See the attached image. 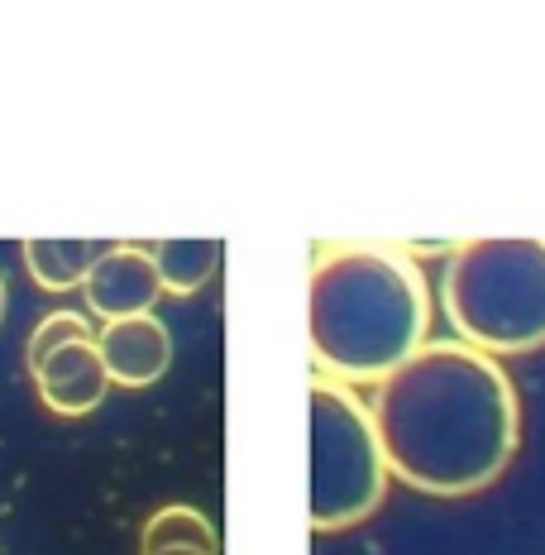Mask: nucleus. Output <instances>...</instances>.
I'll use <instances>...</instances> for the list:
<instances>
[{"instance_id": "2", "label": "nucleus", "mask_w": 545, "mask_h": 555, "mask_svg": "<svg viewBox=\"0 0 545 555\" xmlns=\"http://www.w3.org/2000/svg\"><path fill=\"white\" fill-rule=\"evenodd\" d=\"M311 364L335 384H382L431 335V287L398 245L340 240L321 245L307 278Z\"/></svg>"}, {"instance_id": "4", "label": "nucleus", "mask_w": 545, "mask_h": 555, "mask_svg": "<svg viewBox=\"0 0 545 555\" xmlns=\"http://www.w3.org/2000/svg\"><path fill=\"white\" fill-rule=\"evenodd\" d=\"M388 499V455L368 402L311 374V531L359 527Z\"/></svg>"}, {"instance_id": "13", "label": "nucleus", "mask_w": 545, "mask_h": 555, "mask_svg": "<svg viewBox=\"0 0 545 555\" xmlns=\"http://www.w3.org/2000/svg\"><path fill=\"white\" fill-rule=\"evenodd\" d=\"M5 307H10V293H5V278H0V321H5Z\"/></svg>"}, {"instance_id": "7", "label": "nucleus", "mask_w": 545, "mask_h": 555, "mask_svg": "<svg viewBox=\"0 0 545 555\" xmlns=\"http://www.w3.org/2000/svg\"><path fill=\"white\" fill-rule=\"evenodd\" d=\"M29 374H34V388H39L43 408L57 412V416L96 412L111 392V374H106V364H101L96 340L63 345V350H53L49 360L39 369H29Z\"/></svg>"}, {"instance_id": "9", "label": "nucleus", "mask_w": 545, "mask_h": 555, "mask_svg": "<svg viewBox=\"0 0 545 555\" xmlns=\"http://www.w3.org/2000/svg\"><path fill=\"white\" fill-rule=\"evenodd\" d=\"M148 249H154L164 293H178V297L202 293L220 269V240H158Z\"/></svg>"}, {"instance_id": "12", "label": "nucleus", "mask_w": 545, "mask_h": 555, "mask_svg": "<svg viewBox=\"0 0 545 555\" xmlns=\"http://www.w3.org/2000/svg\"><path fill=\"white\" fill-rule=\"evenodd\" d=\"M139 555H216V551H196V546H164V551H139Z\"/></svg>"}, {"instance_id": "11", "label": "nucleus", "mask_w": 545, "mask_h": 555, "mask_svg": "<svg viewBox=\"0 0 545 555\" xmlns=\"http://www.w3.org/2000/svg\"><path fill=\"white\" fill-rule=\"evenodd\" d=\"M73 340H96V331H91V317H87V311H73V307H57V311H49V317H43L39 326L29 331L25 364L39 369L53 350H63V345H73Z\"/></svg>"}, {"instance_id": "3", "label": "nucleus", "mask_w": 545, "mask_h": 555, "mask_svg": "<svg viewBox=\"0 0 545 555\" xmlns=\"http://www.w3.org/2000/svg\"><path fill=\"white\" fill-rule=\"evenodd\" d=\"M440 302L455 335L507 360L545 345V240H469L450 254Z\"/></svg>"}, {"instance_id": "6", "label": "nucleus", "mask_w": 545, "mask_h": 555, "mask_svg": "<svg viewBox=\"0 0 545 555\" xmlns=\"http://www.w3.org/2000/svg\"><path fill=\"white\" fill-rule=\"evenodd\" d=\"M96 350L106 364L115 388H148L168 374L172 364V335L164 321L148 317H125V321H101Z\"/></svg>"}, {"instance_id": "5", "label": "nucleus", "mask_w": 545, "mask_h": 555, "mask_svg": "<svg viewBox=\"0 0 545 555\" xmlns=\"http://www.w3.org/2000/svg\"><path fill=\"white\" fill-rule=\"evenodd\" d=\"M87 317L101 321H125V317H148L164 297V278H158L154 249L148 245H111L96 259V269L82 283Z\"/></svg>"}, {"instance_id": "8", "label": "nucleus", "mask_w": 545, "mask_h": 555, "mask_svg": "<svg viewBox=\"0 0 545 555\" xmlns=\"http://www.w3.org/2000/svg\"><path fill=\"white\" fill-rule=\"evenodd\" d=\"M111 240H25V269L43 293L82 287Z\"/></svg>"}, {"instance_id": "1", "label": "nucleus", "mask_w": 545, "mask_h": 555, "mask_svg": "<svg viewBox=\"0 0 545 555\" xmlns=\"http://www.w3.org/2000/svg\"><path fill=\"white\" fill-rule=\"evenodd\" d=\"M388 474L431 499H469L503 479L521 446V402L503 360L464 340H426L374 388Z\"/></svg>"}, {"instance_id": "10", "label": "nucleus", "mask_w": 545, "mask_h": 555, "mask_svg": "<svg viewBox=\"0 0 545 555\" xmlns=\"http://www.w3.org/2000/svg\"><path fill=\"white\" fill-rule=\"evenodd\" d=\"M164 546H196V551H216L220 555V531L216 522L192 503H168L158 507L144 522L139 551H164Z\"/></svg>"}]
</instances>
